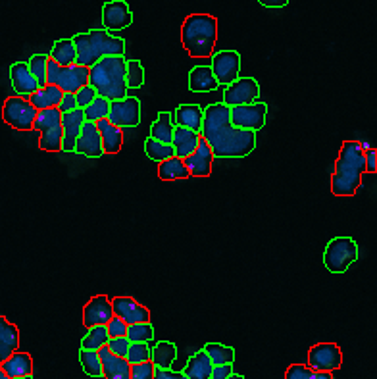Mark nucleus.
Here are the masks:
<instances>
[{
    "label": "nucleus",
    "mask_w": 377,
    "mask_h": 379,
    "mask_svg": "<svg viewBox=\"0 0 377 379\" xmlns=\"http://www.w3.org/2000/svg\"><path fill=\"white\" fill-rule=\"evenodd\" d=\"M200 137L218 158H245L256 148V133L231 124L227 104H210L204 110Z\"/></svg>",
    "instance_id": "nucleus-1"
},
{
    "label": "nucleus",
    "mask_w": 377,
    "mask_h": 379,
    "mask_svg": "<svg viewBox=\"0 0 377 379\" xmlns=\"http://www.w3.org/2000/svg\"><path fill=\"white\" fill-rule=\"evenodd\" d=\"M366 173L364 148L358 141H345L339 152L335 171L331 176V191L335 196H354Z\"/></svg>",
    "instance_id": "nucleus-2"
},
{
    "label": "nucleus",
    "mask_w": 377,
    "mask_h": 379,
    "mask_svg": "<svg viewBox=\"0 0 377 379\" xmlns=\"http://www.w3.org/2000/svg\"><path fill=\"white\" fill-rule=\"evenodd\" d=\"M125 56H104L89 68V85L99 96L114 102L129 94L125 85Z\"/></svg>",
    "instance_id": "nucleus-3"
},
{
    "label": "nucleus",
    "mask_w": 377,
    "mask_h": 379,
    "mask_svg": "<svg viewBox=\"0 0 377 379\" xmlns=\"http://www.w3.org/2000/svg\"><path fill=\"white\" fill-rule=\"evenodd\" d=\"M218 39V20L210 14H191L181 25V43L191 58L214 55Z\"/></svg>",
    "instance_id": "nucleus-4"
},
{
    "label": "nucleus",
    "mask_w": 377,
    "mask_h": 379,
    "mask_svg": "<svg viewBox=\"0 0 377 379\" xmlns=\"http://www.w3.org/2000/svg\"><path fill=\"white\" fill-rule=\"evenodd\" d=\"M358 260V247L350 237H337L329 241L323 252V264L331 273H345Z\"/></svg>",
    "instance_id": "nucleus-5"
},
{
    "label": "nucleus",
    "mask_w": 377,
    "mask_h": 379,
    "mask_svg": "<svg viewBox=\"0 0 377 379\" xmlns=\"http://www.w3.org/2000/svg\"><path fill=\"white\" fill-rule=\"evenodd\" d=\"M37 110L25 96H10L2 106V120L17 131H33Z\"/></svg>",
    "instance_id": "nucleus-6"
},
{
    "label": "nucleus",
    "mask_w": 377,
    "mask_h": 379,
    "mask_svg": "<svg viewBox=\"0 0 377 379\" xmlns=\"http://www.w3.org/2000/svg\"><path fill=\"white\" fill-rule=\"evenodd\" d=\"M266 116H268V104H264V102L241 104V106L229 108L231 124L239 129H246V131H260L266 124Z\"/></svg>",
    "instance_id": "nucleus-7"
},
{
    "label": "nucleus",
    "mask_w": 377,
    "mask_h": 379,
    "mask_svg": "<svg viewBox=\"0 0 377 379\" xmlns=\"http://www.w3.org/2000/svg\"><path fill=\"white\" fill-rule=\"evenodd\" d=\"M343 366V352L335 343H318L308 350V368L315 371H335Z\"/></svg>",
    "instance_id": "nucleus-8"
},
{
    "label": "nucleus",
    "mask_w": 377,
    "mask_h": 379,
    "mask_svg": "<svg viewBox=\"0 0 377 379\" xmlns=\"http://www.w3.org/2000/svg\"><path fill=\"white\" fill-rule=\"evenodd\" d=\"M108 122L118 127H137L141 124V102L135 96H125L120 101L110 102V112H108Z\"/></svg>",
    "instance_id": "nucleus-9"
},
{
    "label": "nucleus",
    "mask_w": 377,
    "mask_h": 379,
    "mask_svg": "<svg viewBox=\"0 0 377 379\" xmlns=\"http://www.w3.org/2000/svg\"><path fill=\"white\" fill-rule=\"evenodd\" d=\"M210 70L214 73L215 81L220 85L227 87L233 81H237L241 73V55L235 50H222L212 55V66Z\"/></svg>",
    "instance_id": "nucleus-10"
},
{
    "label": "nucleus",
    "mask_w": 377,
    "mask_h": 379,
    "mask_svg": "<svg viewBox=\"0 0 377 379\" xmlns=\"http://www.w3.org/2000/svg\"><path fill=\"white\" fill-rule=\"evenodd\" d=\"M260 96V85L254 78H239L227 85L223 93V104L227 106H241V104H252Z\"/></svg>",
    "instance_id": "nucleus-11"
},
{
    "label": "nucleus",
    "mask_w": 377,
    "mask_h": 379,
    "mask_svg": "<svg viewBox=\"0 0 377 379\" xmlns=\"http://www.w3.org/2000/svg\"><path fill=\"white\" fill-rule=\"evenodd\" d=\"M92 55L97 60L104 56H123L125 55V41L110 35L106 29H92L87 33Z\"/></svg>",
    "instance_id": "nucleus-12"
},
{
    "label": "nucleus",
    "mask_w": 377,
    "mask_h": 379,
    "mask_svg": "<svg viewBox=\"0 0 377 379\" xmlns=\"http://www.w3.org/2000/svg\"><path fill=\"white\" fill-rule=\"evenodd\" d=\"M131 22H133V14L123 0H112V2L104 4L102 25L106 31H122L125 27H129Z\"/></svg>",
    "instance_id": "nucleus-13"
},
{
    "label": "nucleus",
    "mask_w": 377,
    "mask_h": 379,
    "mask_svg": "<svg viewBox=\"0 0 377 379\" xmlns=\"http://www.w3.org/2000/svg\"><path fill=\"white\" fill-rule=\"evenodd\" d=\"M112 302V312L114 316L122 317L127 325L138 324V322H150V312L146 306L138 304L131 296H115Z\"/></svg>",
    "instance_id": "nucleus-14"
},
{
    "label": "nucleus",
    "mask_w": 377,
    "mask_h": 379,
    "mask_svg": "<svg viewBox=\"0 0 377 379\" xmlns=\"http://www.w3.org/2000/svg\"><path fill=\"white\" fill-rule=\"evenodd\" d=\"M85 122L87 120H85L83 108H76L71 112L62 114V150H66V152L76 150V141L79 137V133H81V127H83Z\"/></svg>",
    "instance_id": "nucleus-15"
},
{
    "label": "nucleus",
    "mask_w": 377,
    "mask_h": 379,
    "mask_svg": "<svg viewBox=\"0 0 377 379\" xmlns=\"http://www.w3.org/2000/svg\"><path fill=\"white\" fill-rule=\"evenodd\" d=\"M114 316L112 312V302L106 294H97L92 296L91 301L85 304L83 308V325L94 327V325H106L110 322V317Z\"/></svg>",
    "instance_id": "nucleus-16"
},
{
    "label": "nucleus",
    "mask_w": 377,
    "mask_h": 379,
    "mask_svg": "<svg viewBox=\"0 0 377 379\" xmlns=\"http://www.w3.org/2000/svg\"><path fill=\"white\" fill-rule=\"evenodd\" d=\"M215 156L212 155V148L208 147V143L202 137L199 139V147L191 156H187L183 162L187 170L191 173V178H208L212 173V164Z\"/></svg>",
    "instance_id": "nucleus-17"
},
{
    "label": "nucleus",
    "mask_w": 377,
    "mask_h": 379,
    "mask_svg": "<svg viewBox=\"0 0 377 379\" xmlns=\"http://www.w3.org/2000/svg\"><path fill=\"white\" fill-rule=\"evenodd\" d=\"M76 152L89 156V158H100L104 155L100 131L97 129L94 122H85L83 124L81 133H79V137L76 141Z\"/></svg>",
    "instance_id": "nucleus-18"
},
{
    "label": "nucleus",
    "mask_w": 377,
    "mask_h": 379,
    "mask_svg": "<svg viewBox=\"0 0 377 379\" xmlns=\"http://www.w3.org/2000/svg\"><path fill=\"white\" fill-rule=\"evenodd\" d=\"M85 85H89V68L77 66V64L60 68L56 87H60L62 93H77Z\"/></svg>",
    "instance_id": "nucleus-19"
},
{
    "label": "nucleus",
    "mask_w": 377,
    "mask_h": 379,
    "mask_svg": "<svg viewBox=\"0 0 377 379\" xmlns=\"http://www.w3.org/2000/svg\"><path fill=\"white\" fill-rule=\"evenodd\" d=\"M100 362H102V378L104 379H131L129 378V366L131 364L122 358L110 352V348L104 345L99 350Z\"/></svg>",
    "instance_id": "nucleus-20"
},
{
    "label": "nucleus",
    "mask_w": 377,
    "mask_h": 379,
    "mask_svg": "<svg viewBox=\"0 0 377 379\" xmlns=\"http://www.w3.org/2000/svg\"><path fill=\"white\" fill-rule=\"evenodd\" d=\"M10 79H12V87H14L15 93L20 94V96H25V99L38 89L37 79L33 78L27 64L15 62L10 68Z\"/></svg>",
    "instance_id": "nucleus-21"
},
{
    "label": "nucleus",
    "mask_w": 377,
    "mask_h": 379,
    "mask_svg": "<svg viewBox=\"0 0 377 379\" xmlns=\"http://www.w3.org/2000/svg\"><path fill=\"white\" fill-rule=\"evenodd\" d=\"M199 139H200V133L191 131V129H187V127H179L176 125V129H173V137H171V147H173V155L177 158H181L185 160L187 156H191L197 147H199Z\"/></svg>",
    "instance_id": "nucleus-22"
},
{
    "label": "nucleus",
    "mask_w": 377,
    "mask_h": 379,
    "mask_svg": "<svg viewBox=\"0 0 377 379\" xmlns=\"http://www.w3.org/2000/svg\"><path fill=\"white\" fill-rule=\"evenodd\" d=\"M0 370L6 373L8 378H20V376H33V360L27 352L15 350L8 356L4 362H0Z\"/></svg>",
    "instance_id": "nucleus-23"
},
{
    "label": "nucleus",
    "mask_w": 377,
    "mask_h": 379,
    "mask_svg": "<svg viewBox=\"0 0 377 379\" xmlns=\"http://www.w3.org/2000/svg\"><path fill=\"white\" fill-rule=\"evenodd\" d=\"M202 120H204V110L200 108L199 104H181L176 110V117L173 124L179 127H187L191 131L200 133L202 129Z\"/></svg>",
    "instance_id": "nucleus-24"
},
{
    "label": "nucleus",
    "mask_w": 377,
    "mask_h": 379,
    "mask_svg": "<svg viewBox=\"0 0 377 379\" xmlns=\"http://www.w3.org/2000/svg\"><path fill=\"white\" fill-rule=\"evenodd\" d=\"M220 87L208 66H197L189 73V89L192 93H212Z\"/></svg>",
    "instance_id": "nucleus-25"
},
{
    "label": "nucleus",
    "mask_w": 377,
    "mask_h": 379,
    "mask_svg": "<svg viewBox=\"0 0 377 379\" xmlns=\"http://www.w3.org/2000/svg\"><path fill=\"white\" fill-rule=\"evenodd\" d=\"M20 347V331L14 324H10L6 317L0 316V362H4L8 356L15 352Z\"/></svg>",
    "instance_id": "nucleus-26"
},
{
    "label": "nucleus",
    "mask_w": 377,
    "mask_h": 379,
    "mask_svg": "<svg viewBox=\"0 0 377 379\" xmlns=\"http://www.w3.org/2000/svg\"><path fill=\"white\" fill-rule=\"evenodd\" d=\"M62 89L56 85H45L38 87L37 91L27 96V101L35 106V110L45 108H58V104L62 101Z\"/></svg>",
    "instance_id": "nucleus-27"
},
{
    "label": "nucleus",
    "mask_w": 377,
    "mask_h": 379,
    "mask_svg": "<svg viewBox=\"0 0 377 379\" xmlns=\"http://www.w3.org/2000/svg\"><path fill=\"white\" fill-rule=\"evenodd\" d=\"M177 358V347L169 341H160L156 343L150 350V362L154 368H162V370H171V366Z\"/></svg>",
    "instance_id": "nucleus-28"
},
{
    "label": "nucleus",
    "mask_w": 377,
    "mask_h": 379,
    "mask_svg": "<svg viewBox=\"0 0 377 379\" xmlns=\"http://www.w3.org/2000/svg\"><path fill=\"white\" fill-rule=\"evenodd\" d=\"M212 362L204 350H199L197 355H192L189 358V362L185 366V378L187 379H210V373H212Z\"/></svg>",
    "instance_id": "nucleus-29"
},
{
    "label": "nucleus",
    "mask_w": 377,
    "mask_h": 379,
    "mask_svg": "<svg viewBox=\"0 0 377 379\" xmlns=\"http://www.w3.org/2000/svg\"><path fill=\"white\" fill-rule=\"evenodd\" d=\"M100 139H102V150L104 155H118L123 145V129L118 125H112L108 122L99 129Z\"/></svg>",
    "instance_id": "nucleus-30"
},
{
    "label": "nucleus",
    "mask_w": 377,
    "mask_h": 379,
    "mask_svg": "<svg viewBox=\"0 0 377 379\" xmlns=\"http://www.w3.org/2000/svg\"><path fill=\"white\" fill-rule=\"evenodd\" d=\"M158 178L162 181H176V179L191 178V173H189L181 158L171 156V158L164 160V162H158Z\"/></svg>",
    "instance_id": "nucleus-31"
},
{
    "label": "nucleus",
    "mask_w": 377,
    "mask_h": 379,
    "mask_svg": "<svg viewBox=\"0 0 377 379\" xmlns=\"http://www.w3.org/2000/svg\"><path fill=\"white\" fill-rule=\"evenodd\" d=\"M173 129H176L173 116L169 112H160L158 117H156V122L150 125V139L169 145L171 137H173Z\"/></svg>",
    "instance_id": "nucleus-32"
},
{
    "label": "nucleus",
    "mask_w": 377,
    "mask_h": 379,
    "mask_svg": "<svg viewBox=\"0 0 377 379\" xmlns=\"http://www.w3.org/2000/svg\"><path fill=\"white\" fill-rule=\"evenodd\" d=\"M50 58H52L58 66H62V68L76 64V47H73V41L71 39L56 41L52 47V52H50Z\"/></svg>",
    "instance_id": "nucleus-33"
},
{
    "label": "nucleus",
    "mask_w": 377,
    "mask_h": 379,
    "mask_svg": "<svg viewBox=\"0 0 377 379\" xmlns=\"http://www.w3.org/2000/svg\"><path fill=\"white\" fill-rule=\"evenodd\" d=\"M73 47H76V64L77 66H85V68H91L92 64L99 62L94 55H92L91 45H89V37L87 33H79L73 37Z\"/></svg>",
    "instance_id": "nucleus-34"
},
{
    "label": "nucleus",
    "mask_w": 377,
    "mask_h": 379,
    "mask_svg": "<svg viewBox=\"0 0 377 379\" xmlns=\"http://www.w3.org/2000/svg\"><path fill=\"white\" fill-rule=\"evenodd\" d=\"M204 352L210 358L212 366H222V364H233L235 362V350L220 343H208L204 347Z\"/></svg>",
    "instance_id": "nucleus-35"
},
{
    "label": "nucleus",
    "mask_w": 377,
    "mask_h": 379,
    "mask_svg": "<svg viewBox=\"0 0 377 379\" xmlns=\"http://www.w3.org/2000/svg\"><path fill=\"white\" fill-rule=\"evenodd\" d=\"M38 148L45 152H60L62 150V125H52L45 131H41Z\"/></svg>",
    "instance_id": "nucleus-36"
},
{
    "label": "nucleus",
    "mask_w": 377,
    "mask_h": 379,
    "mask_svg": "<svg viewBox=\"0 0 377 379\" xmlns=\"http://www.w3.org/2000/svg\"><path fill=\"white\" fill-rule=\"evenodd\" d=\"M108 339L110 337H108L106 325H94V327H89V333L81 341V348H85V350H99L100 347L106 345Z\"/></svg>",
    "instance_id": "nucleus-37"
},
{
    "label": "nucleus",
    "mask_w": 377,
    "mask_h": 379,
    "mask_svg": "<svg viewBox=\"0 0 377 379\" xmlns=\"http://www.w3.org/2000/svg\"><path fill=\"white\" fill-rule=\"evenodd\" d=\"M285 379H333L331 371H315L302 364H291L285 371Z\"/></svg>",
    "instance_id": "nucleus-38"
},
{
    "label": "nucleus",
    "mask_w": 377,
    "mask_h": 379,
    "mask_svg": "<svg viewBox=\"0 0 377 379\" xmlns=\"http://www.w3.org/2000/svg\"><path fill=\"white\" fill-rule=\"evenodd\" d=\"M79 362L83 366V371L91 378H102V362L97 350H85L81 348L79 352Z\"/></svg>",
    "instance_id": "nucleus-39"
},
{
    "label": "nucleus",
    "mask_w": 377,
    "mask_h": 379,
    "mask_svg": "<svg viewBox=\"0 0 377 379\" xmlns=\"http://www.w3.org/2000/svg\"><path fill=\"white\" fill-rule=\"evenodd\" d=\"M125 337L129 343H150L154 339V327L150 322H138V324L127 325Z\"/></svg>",
    "instance_id": "nucleus-40"
},
{
    "label": "nucleus",
    "mask_w": 377,
    "mask_h": 379,
    "mask_svg": "<svg viewBox=\"0 0 377 379\" xmlns=\"http://www.w3.org/2000/svg\"><path fill=\"white\" fill-rule=\"evenodd\" d=\"M145 152L146 156L154 160V162H164V160H168L173 155V147L171 145H166V143H160V141H154V139H146L145 143Z\"/></svg>",
    "instance_id": "nucleus-41"
},
{
    "label": "nucleus",
    "mask_w": 377,
    "mask_h": 379,
    "mask_svg": "<svg viewBox=\"0 0 377 379\" xmlns=\"http://www.w3.org/2000/svg\"><path fill=\"white\" fill-rule=\"evenodd\" d=\"M62 112L58 108H45L37 110V116H35V122H33V131H45L52 125L60 124Z\"/></svg>",
    "instance_id": "nucleus-42"
},
{
    "label": "nucleus",
    "mask_w": 377,
    "mask_h": 379,
    "mask_svg": "<svg viewBox=\"0 0 377 379\" xmlns=\"http://www.w3.org/2000/svg\"><path fill=\"white\" fill-rule=\"evenodd\" d=\"M145 83V70L138 60H127L125 62V85L127 89H141Z\"/></svg>",
    "instance_id": "nucleus-43"
},
{
    "label": "nucleus",
    "mask_w": 377,
    "mask_h": 379,
    "mask_svg": "<svg viewBox=\"0 0 377 379\" xmlns=\"http://www.w3.org/2000/svg\"><path fill=\"white\" fill-rule=\"evenodd\" d=\"M108 112H110V101L104 99V96H97L91 104H87L83 108L85 120H87V122L104 120V117H108Z\"/></svg>",
    "instance_id": "nucleus-44"
},
{
    "label": "nucleus",
    "mask_w": 377,
    "mask_h": 379,
    "mask_svg": "<svg viewBox=\"0 0 377 379\" xmlns=\"http://www.w3.org/2000/svg\"><path fill=\"white\" fill-rule=\"evenodd\" d=\"M46 62H48V56L46 55L31 56V60L27 62V68L33 73V78L37 79L38 87L46 85Z\"/></svg>",
    "instance_id": "nucleus-45"
},
{
    "label": "nucleus",
    "mask_w": 377,
    "mask_h": 379,
    "mask_svg": "<svg viewBox=\"0 0 377 379\" xmlns=\"http://www.w3.org/2000/svg\"><path fill=\"white\" fill-rule=\"evenodd\" d=\"M125 360L129 364H138L150 360V347H148V343H129Z\"/></svg>",
    "instance_id": "nucleus-46"
},
{
    "label": "nucleus",
    "mask_w": 377,
    "mask_h": 379,
    "mask_svg": "<svg viewBox=\"0 0 377 379\" xmlns=\"http://www.w3.org/2000/svg\"><path fill=\"white\" fill-rule=\"evenodd\" d=\"M154 376V364L150 360L138 364H131L129 366V378L131 379H152Z\"/></svg>",
    "instance_id": "nucleus-47"
},
{
    "label": "nucleus",
    "mask_w": 377,
    "mask_h": 379,
    "mask_svg": "<svg viewBox=\"0 0 377 379\" xmlns=\"http://www.w3.org/2000/svg\"><path fill=\"white\" fill-rule=\"evenodd\" d=\"M106 347L110 348V352H112V355L125 358V355H127V348H129V339H127V337H112V339H108Z\"/></svg>",
    "instance_id": "nucleus-48"
},
{
    "label": "nucleus",
    "mask_w": 377,
    "mask_h": 379,
    "mask_svg": "<svg viewBox=\"0 0 377 379\" xmlns=\"http://www.w3.org/2000/svg\"><path fill=\"white\" fill-rule=\"evenodd\" d=\"M106 331H108V337H110V339H112V337H125L127 324L123 322L122 317L112 316L110 317V322L106 324Z\"/></svg>",
    "instance_id": "nucleus-49"
},
{
    "label": "nucleus",
    "mask_w": 377,
    "mask_h": 379,
    "mask_svg": "<svg viewBox=\"0 0 377 379\" xmlns=\"http://www.w3.org/2000/svg\"><path fill=\"white\" fill-rule=\"evenodd\" d=\"M73 94H76L77 108H85L87 104H91V102L94 101L97 96H99V94H97V91H94V89H92L91 85L81 87V89H79V91H77V93H73Z\"/></svg>",
    "instance_id": "nucleus-50"
},
{
    "label": "nucleus",
    "mask_w": 377,
    "mask_h": 379,
    "mask_svg": "<svg viewBox=\"0 0 377 379\" xmlns=\"http://www.w3.org/2000/svg\"><path fill=\"white\" fill-rule=\"evenodd\" d=\"M60 68L62 66H58V64L54 62L52 58L48 56V62H46V85H56V79H58Z\"/></svg>",
    "instance_id": "nucleus-51"
},
{
    "label": "nucleus",
    "mask_w": 377,
    "mask_h": 379,
    "mask_svg": "<svg viewBox=\"0 0 377 379\" xmlns=\"http://www.w3.org/2000/svg\"><path fill=\"white\" fill-rule=\"evenodd\" d=\"M77 108V102H76V94L73 93H64L62 94V101L58 104V110H60L62 114H66V112H71V110Z\"/></svg>",
    "instance_id": "nucleus-52"
},
{
    "label": "nucleus",
    "mask_w": 377,
    "mask_h": 379,
    "mask_svg": "<svg viewBox=\"0 0 377 379\" xmlns=\"http://www.w3.org/2000/svg\"><path fill=\"white\" fill-rule=\"evenodd\" d=\"M233 373V364H222V366H214L210 379H227Z\"/></svg>",
    "instance_id": "nucleus-53"
},
{
    "label": "nucleus",
    "mask_w": 377,
    "mask_h": 379,
    "mask_svg": "<svg viewBox=\"0 0 377 379\" xmlns=\"http://www.w3.org/2000/svg\"><path fill=\"white\" fill-rule=\"evenodd\" d=\"M364 162H366V171H368V173H376L377 152L374 150V148H366V150H364Z\"/></svg>",
    "instance_id": "nucleus-54"
},
{
    "label": "nucleus",
    "mask_w": 377,
    "mask_h": 379,
    "mask_svg": "<svg viewBox=\"0 0 377 379\" xmlns=\"http://www.w3.org/2000/svg\"><path fill=\"white\" fill-rule=\"evenodd\" d=\"M152 379H187L183 371L173 370H162V368H154Z\"/></svg>",
    "instance_id": "nucleus-55"
},
{
    "label": "nucleus",
    "mask_w": 377,
    "mask_h": 379,
    "mask_svg": "<svg viewBox=\"0 0 377 379\" xmlns=\"http://www.w3.org/2000/svg\"><path fill=\"white\" fill-rule=\"evenodd\" d=\"M258 2L266 8H283L289 4V0H258Z\"/></svg>",
    "instance_id": "nucleus-56"
},
{
    "label": "nucleus",
    "mask_w": 377,
    "mask_h": 379,
    "mask_svg": "<svg viewBox=\"0 0 377 379\" xmlns=\"http://www.w3.org/2000/svg\"><path fill=\"white\" fill-rule=\"evenodd\" d=\"M227 379H245V378H243V376H239V373H235V371H233V373H231V376Z\"/></svg>",
    "instance_id": "nucleus-57"
},
{
    "label": "nucleus",
    "mask_w": 377,
    "mask_h": 379,
    "mask_svg": "<svg viewBox=\"0 0 377 379\" xmlns=\"http://www.w3.org/2000/svg\"><path fill=\"white\" fill-rule=\"evenodd\" d=\"M12 379H33V376H20V378H12Z\"/></svg>",
    "instance_id": "nucleus-58"
},
{
    "label": "nucleus",
    "mask_w": 377,
    "mask_h": 379,
    "mask_svg": "<svg viewBox=\"0 0 377 379\" xmlns=\"http://www.w3.org/2000/svg\"><path fill=\"white\" fill-rule=\"evenodd\" d=\"M0 379H10V378H8V376H6V373H4V371L0 370Z\"/></svg>",
    "instance_id": "nucleus-59"
}]
</instances>
